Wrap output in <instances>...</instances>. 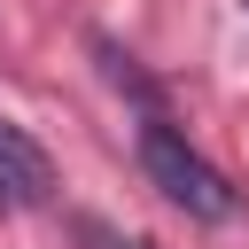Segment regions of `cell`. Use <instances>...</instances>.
<instances>
[{
	"label": "cell",
	"instance_id": "obj_1",
	"mask_svg": "<svg viewBox=\"0 0 249 249\" xmlns=\"http://www.w3.org/2000/svg\"><path fill=\"white\" fill-rule=\"evenodd\" d=\"M140 163H148V179L163 187V202H179L187 218H233V187L218 179V163H210V156H195L163 117H148V124H140Z\"/></svg>",
	"mask_w": 249,
	"mask_h": 249
},
{
	"label": "cell",
	"instance_id": "obj_2",
	"mask_svg": "<svg viewBox=\"0 0 249 249\" xmlns=\"http://www.w3.org/2000/svg\"><path fill=\"white\" fill-rule=\"evenodd\" d=\"M47 195H54V163H47V148H39L23 124L0 117V210H39Z\"/></svg>",
	"mask_w": 249,
	"mask_h": 249
}]
</instances>
